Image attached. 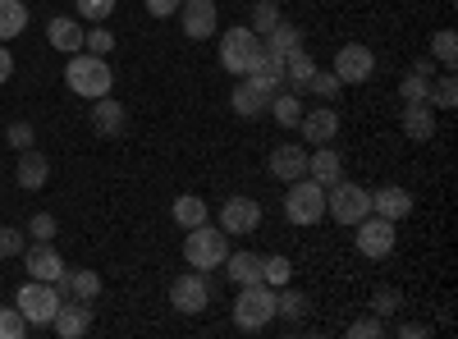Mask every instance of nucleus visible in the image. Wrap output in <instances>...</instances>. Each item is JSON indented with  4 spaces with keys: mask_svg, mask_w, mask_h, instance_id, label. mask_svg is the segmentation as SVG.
Masks as SVG:
<instances>
[{
    "mask_svg": "<svg viewBox=\"0 0 458 339\" xmlns=\"http://www.w3.org/2000/svg\"><path fill=\"white\" fill-rule=\"evenodd\" d=\"M280 19H284V5H276V0H257V5L248 10V28H252L257 37H266Z\"/></svg>",
    "mask_w": 458,
    "mask_h": 339,
    "instance_id": "obj_31",
    "label": "nucleus"
},
{
    "mask_svg": "<svg viewBox=\"0 0 458 339\" xmlns=\"http://www.w3.org/2000/svg\"><path fill=\"white\" fill-rule=\"evenodd\" d=\"M308 179H317L321 188H330V183H339V179H344V157L335 152L330 142H321L317 152L308 157Z\"/></svg>",
    "mask_w": 458,
    "mask_h": 339,
    "instance_id": "obj_17",
    "label": "nucleus"
},
{
    "mask_svg": "<svg viewBox=\"0 0 458 339\" xmlns=\"http://www.w3.org/2000/svg\"><path fill=\"white\" fill-rule=\"evenodd\" d=\"M412 211V193L408 188H399V183H386V188H376L371 193V216H380V220H403Z\"/></svg>",
    "mask_w": 458,
    "mask_h": 339,
    "instance_id": "obj_13",
    "label": "nucleus"
},
{
    "mask_svg": "<svg viewBox=\"0 0 458 339\" xmlns=\"http://www.w3.org/2000/svg\"><path fill=\"white\" fill-rule=\"evenodd\" d=\"M14 79V55L5 51V42H0V88H5Z\"/></svg>",
    "mask_w": 458,
    "mask_h": 339,
    "instance_id": "obj_48",
    "label": "nucleus"
},
{
    "mask_svg": "<svg viewBox=\"0 0 458 339\" xmlns=\"http://www.w3.org/2000/svg\"><path fill=\"white\" fill-rule=\"evenodd\" d=\"M380 335H386V321H380L376 312H371V317H358V321L349 326V339H380Z\"/></svg>",
    "mask_w": 458,
    "mask_h": 339,
    "instance_id": "obj_43",
    "label": "nucleus"
},
{
    "mask_svg": "<svg viewBox=\"0 0 458 339\" xmlns=\"http://www.w3.org/2000/svg\"><path fill=\"white\" fill-rule=\"evenodd\" d=\"M427 88H431V79H422V73H403V83H399V97H403V106L408 101H427Z\"/></svg>",
    "mask_w": 458,
    "mask_h": 339,
    "instance_id": "obj_39",
    "label": "nucleus"
},
{
    "mask_svg": "<svg viewBox=\"0 0 458 339\" xmlns=\"http://www.w3.org/2000/svg\"><path fill=\"white\" fill-rule=\"evenodd\" d=\"M431 60L445 64V69H454V60H458V37H454V28H440V32L431 37Z\"/></svg>",
    "mask_w": 458,
    "mask_h": 339,
    "instance_id": "obj_36",
    "label": "nucleus"
},
{
    "mask_svg": "<svg viewBox=\"0 0 458 339\" xmlns=\"http://www.w3.org/2000/svg\"><path fill=\"white\" fill-rule=\"evenodd\" d=\"M261 55H266V47H261V37L248 28V23H239V28H225L220 32V64L229 69V73H252L257 64H261Z\"/></svg>",
    "mask_w": 458,
    "mask_h": 339,
    "instance_id": "obj_3",
    "label": "nucleus"
},
{
    "mask_svg": "<svg viewBox=\"0 0 458 339\" xmlns=\"http://www.w3.org/2000/svg\"><path fill=\"white\" fill-rule=\"evenodd\" d=\"M220 267H225V275H229V284H234V289H239V284H257V280H261V257H257V252H248V248H243V252L229 248V257L220 261Z\"/></svg>",
    "mask_w": 458,
    "mask_h": 339,
    "instance_id": "obj_21",
    "label": "nucleus"
},
{
    "mask_svg": "<svg viewBox=\"0 0 458 339\" xmlns=\"http://www.w3.org/2000/svg\"><path fill=\"white\" fill-rule=\"evenodd\" d=\"M55 230H60V225H55V216H51V211H37V216L28 220V234H32L37 243H51V239H55Z\"/></svg>",
    "mask_w": 458,
    "mask_h": 339,
    "instance_id": "obj_40",
    "label": "nucleus"
},
{
    "mask_svg": "<svg viewBox=\"0 0 458 339\" xmlns=\"http://www.w3.org/2000/svg\"><path fill=\"white\" fill-rule=\"evenodd\" d=\"M51 326H55L60 339H83L92 330V308L88 303H60V312H55Z\"/></svg>",
    "mask_w": 458,
    "mask_h": 339,
    "instance_id": "obj_18",
    "label": "nucleus"
},
{
    "mask_svg": "<svg viewBox=\"0 0 458 339\" xmlns=\"http://www.w3.org/2000/svg\"><path fill=\"white\" fill-rule=\"evenodd\" d=\"M64 83H69V92H73V97L97 101V97H110L114 73H110L106 55H83V51H73V55H69V64H64Z\"/></svg>",
    "mask_w": 458,
    "mask_h": 339,
    "instance_id": "obj_1",
    "label": "nucleus"
},
{
    "mask_svg": "<svg viewBox=\"0 0 458 339\" xmlns=\"http://www.w3.org/2000/svg\"><path fill=\"white\" fill-rule=\"evenodd\" d=\"M261 47H266V55H276V60H289L293 51H302V32H298L293 23H284V19H280V23H276L271 32L261 37Z\"/></svg>",
    "mask_w": 458,
    "mask_h": 339,
    "instance_id": "obj_26",
    "label": "nucleus"
},
{
    "mask_svg": "<svg viewBox=\"0 0 458 339\" xmlns=\"http://www.w3.org/2000/svg\"><path fill=\"white\" fill-rule=\"evenodd\" d=\"M399 124H403V133H408L412 142H431V138H436V106H431V101H408L403 115H399Z\"/></svg>",
    "mask_w": 458,
    "mask_h": 339,
    "instance_id": "obj_16",
    "label": "nucleus"
},
{
    "mask_svg": "<svg viewBox=\"0 0 458 339\" xmlns=\"http://www.w3.org/2000/svg\"><path fill=\"white\" fill-rule=\"evenodd\" d=\"M289 280H293V261L289 257H261V284L284 289Z\"/></svg>",
    "mask_w": 458,
    "mask_h": 339,
    "instance_id": "obj_33",
    "label": "nucleus"
},
{
    "mask_svg": "<svg viewBox=\"0 0 458 339\" xmlns=\"http://www.w3.org/2000/svg\"><path fill=\"white\" fill-rule=\"evenodd\" d=\"M179 5H183V0H147V14L151 19H174Z\"/></svg>",
    "mask_w": 458,
    "mask_h": 339,
    "instance_id": "obj_46",
    "label": "nucleus"
},
{
    "mask_svg": "<svg viewBox=\"0 0 458 339\" xmlns=\"http://www.w3.org/2000/svg\"><path fill=\"white\" fill-rule=\"evenodd\" d=\"M312 73H317V60H312L308 51H293V55L284 60V88H293V92H308Z\"/></svg>",
    "mask_w": 458,
    "mask_h": 339,
    "instance_id": "obj_28",
    "label": "nucleus"
},
{
    "mask_svg": "<svg viewBox=\"0 0 458 339\" xmlns=\"http://www.w3.org/2000/svg\"><path fill=\"white\" fill-rule=\"evenodd\" d=\"M276 321V289L271 284H239V298H234V326L257 335Z\"/></svg>",
    "mask_w": 458,
    "mask_h": 339,
    "instance_id": "obj_4",
    "label": "nucleus"
},
{
    "mask_svg": "<svg viewBox=\"0 0 458 339\" xmlns=\"http://www.w3.org/2000/svg\"><path fill=\"white\" fill-rule=\"evenodd\" d=\"M47 42H51V51L73 55V51H83V28L73 23V19H64V14H55V19L47 23Z\"/></svg>",
    "mask_w": 458,
    "mask_h": 339,
    "instance_id": "obj_25",
    "label": "nucleus"
},
{
    "mask_svg": "<svg viewBox=\"0 0 458 339\" xmlns=\"http://www.w3.org/2000/svg\"><path fill=\"white\" fill-rule=\"evenodd\" d=\"M23 252H28V248H23ZM28 275H32V280H51V284H55V280L64 275L60 252H55L51 243H37V248L28 252Z\"/></svg>",
    "mask_w": 458,
    "mask_h": 339,
    "instance_id": "obj_24",
    "label": "nucleus"
},
{
    "mask_svg": "<svg viewBox=\"0 0 458 339\" xmlns=\"http://www.w3.org/2000/svg\"><path fill=\"white\" fill-rule=\"evenodd\" d=\"M55 289L69 293L73 303H92V298L101 293V275H97V271H69V267H64V275L55 280Z\"/></svg>",
    "mask_w": 458,
    "mask_h": 339,
    "instance_id": "obj_22",
    "label": "nucleus"
},
{
    "mask_svg": "<svg viewBox=\"0 0 458 339\" xmlns=\"http://www.w3.org/2000/svg\"><path fill=\"white\" fill-rule=\"evenodd\" d=\"M284 216H289V225H321V216H326V188L317 183V179H293L289 183V193H284Z\"/></svg>",
    "mask_w": 458,
    "mask_h": 339,
    "instance_id": "obj_6",
    "label": "nucleus"
},
{
    "mask_svg": "<svg viewBox=\"0 0 458 339\" xmlns=\"http://www.w3.org/2000/svg\"><path fill=\"white\" fill-rule=\"evenodd\" d=\"M266 170H271V179H280V183H293V179L308 174V152L293 147V142H284V147H276V152H271Z\"/></svg>",
    "mask_w": 458,
    "mask_h": 339,
    "instance_id": "obj_15",
    "label": "nucleus"
},
{
    "mask_svg": "<svg viewBox=\"0 0 458 339\" xmlns=\"http://www.w3.org/2000/svg\"><path fill=\"white\" fill-rule=\"evenodd\" d=\"M266 106H271V97H266L252 79H243L234 92H229V110H234V115H243V120H257Z\"/></svg>",
    "mask_w": 458,
    "mask_h": 339,
    "instance_id": "obj_23",
    "label": "nucleus"
},
{
    "mask_svg": "<svg viewBox=\"0 0 458 339\" xmlns=\"http://www.w3.org/2000/svg\"><path fill=\"white\" fill-rule=\"evenodd\" d=\"M394 335H403V339H427V335H431V326H422V321H403Z\"/></svg>",
    "mask_w": 458,
    "mask_h": 339,
    "instance_id": "obj_47",
    "label": "nucleus"
},
{
    "mask_svg": "<svg viewBox=\"0 0 458 339\" xmlns=\"http://www.w3.org/2000/svg\"><path fill=\"white\" fill-rule=\"evenodd\" d=\"M179 23H183V37H193V42L216 37V28H220L216 0H183V5H179Z\"/></svg>",
    "mask_w": 458,
    "mask_h": 339,
    "instance_id": "obj_11",
    "label": "nucleus"
},
{
    "mask_svg": "<svg viewBox=\"0 0 458 339\" xmlns=\"http://www.w3.org/2000/svg\"><path fill=\"white\" fill-rule=\"evenodd\" d=\"M202 220H211L207 198H198V193H183V198H174V225H183V230H193V225H202Z\"/></svg>",
    "mask_w": 458,
    "mask_h": 339,
    "instance_id": "obj_29",
    "label": "nucleus"
},
{
    "mask_svg": "<svg viewBox=\"0 0 458 339\" xmlns=\"http://www.w3.org/2000/svg\"><path fill=\"white\" fill-rule=\"evenodd\" d=\"M308 92H317L321 101H335V97L344 92V83L335 79V73H321V69H317V73H312V83H308Z\"/></svg>",
    "mask_w": 458,
    "mask_h": 339,
    "instance_id": "obj_42",
    "label": "nucleus"
},
{
    "mask_svg": "<svg viewBox=\"0 0 458 339\" xmlns=\"http://www.w3.org/2000/svg\"><path fill=\"white\" fill-rule=\"evenodd\" d=\"M353 243H358V252L367 257V261H380V257H390L394 252V220H380V216H362L358 225H353Z\"/></svg>",
    "mask_w": 458,
    "mask_h": 339,
    "instance_id": "obj_9",
    "label": "nucleus"
},
{
    "mask_svg": "<svg viewBox=\"0 0 458 339\" xmlns=\"http://www.w3.org/2000/svg\"><path fill=\"white\" fill-rule=\"evenodd\" d=\"M170 308L183 312V317H198L211 308V289H207V275L202 271H188L170 284Z\"/></svg>",
    "mask_w": 458,
    "mask_h": 339,
    "instance_id": "obj_10",
    "label": "nucleus"
},
{
    "mask_svg": "<svg viewBox=\"0 0 458 339\" xmlns=\"http://www.w3.org/2000/svg\"><path fill=\"white\" fill-rule=\"evenodd\" d=\"M261 225V202L257 198H225L220 207V230L234 239V234H252Z\"/></svg>",
    "mask_w": 458,
    "mask_h": 339,
    "instance_id": "obj_12",
    "label": "nucleus"
},
{
    "mask_svg": "<svg viewBox=\"0 0 458 339\" xmlns=\"http://www.w3.org/2000/svg\"><path fill=\"white\" fill-rule=\"evenodd\" d=\"M371 312H376L380 321H394V317L403 312V293L390 289V284H386V289H376V293H371Z\"/></svg>",
    "mask_w": 458,
    "mask_h": 339,
    "instance_id": "obj_35",
    "label": "nucleus"
},
{
    "mask_svg": "<svg viewBox=\"0 0 458 339\" xmlns=\"http://www.w3.org/2000/svg\"><path fill=\"white\" fill-rule=\"evenodd\" d=\"M412 73H422V79H431V60L422 55V60H412Z\"/></svg>",
    "mask_w": 458,
    "mask_h": 339,
    "instance_id": "obj_49",
    "label": "nucleus"
},
{
    "mask_svg": "<svg viewBox=\"0 0 458 339\" xmlns=\"http://www.w3.org/2000/svg\"><path fill=\"white\" fill-rule=\"evenodd\" d=\"M73 5H79V14L92 19V23H106L114 14V0H73Z\"/></svg>",
    "mask_w": 458,
    "mask_h": 339,
    "instance_id": "obj_44",
    "label": "nucleus"
},
{
    "mask_svg": "<svg viewBox=\"0 0 458 339\" xmlns=\"http://www.w3.org/2000/svg\"><path fill=\"white\" fill-rule=\"evenodd\" d=\"M266 110L276 115V124H280V129H298V120H302V101H298V92H293V88H280Z\"/></svg>",
    "mask_w": 458,
    "mask_h": 339,
    "instance_id": "obj_27",
    "label": "nucleus"
},
{
    "mask_svg": "<svg viewBox=\"0 0 458 339\" xmlns=\"http://www.w3.org/2000/svg\"><path fill=\"white\" fill-rule=\"evenodd\" d=\"M326 216L339 220V225H358L362 216H371V193L362 183H349V179H339L326 188Z\"/></svg>",
    "mask_w": 458,
    "mask_h": 339,
    "instance_id": "obj_7",
    "label": "nucleus"
},
{
    "mask_svg": "<svg viewBox=\"0 0 458 339\" xmlns=\"http://www.w3.org/2000/svg\"><path fill=\"white\" fill-rule=\"evenodd\" d=\"M28 335V321L19 308H0V339H23Z\"/></svg>",
    "mask_w": 458,
    "mask_h": 339,
    "instance_id": "obj_38",
    "label": "nucleus"
},
{
    "mask_svg": "<svg viewBox=\"0 0 458 339\" xmlns=\"http://www.w3.org/2000/svg\"><path fill=\"white\" fill-rule=\"evenodd\" d=\"M83 51H92V55H106V51H114V32H110L106 23H97L92 32H83Z\"/></svg>",
    "mask_w": 458,
    "mask_h": 339,
    "instance_id": "obj_37",
    "label": "nucleus"
},
{
    "mask_svg": "<svg viewBox=\"0 0 458 339\" xmlns=\"http://www.w3.org/2000/svg\"><path fill=\"white\" fill-rule=\"evenodd\" d=\"M23 248H28L23 230H14V225H0V257H23Z\"/></svg>",
    "mask_w": 458,
    "mask_h": 339,
    "instance_id": "obj_41",
    "label": "nucleus"
},
{
    "mask_svg": "<svg viewBox=\"0 0 458 339\" xmlns=\"http://www.w3.org/2000/svg\"><path fill=\"white\" fill-rule=\"evenodd\" d=\"M5 138H10L14 152H28V147L37 142V129H32L28 120H19V124H10V133H5Z\"/></svg>",
    "mask_w": 458,
    "mask_h": 339,
    "instance_id": "obj_45",
    "label": "nucleus"
},
{
    "mask_svg": "<svg viewBox=\"0 0 458 339\" xmlns=\"http://www.w3.org/2000/svg\"><path fill=\"white\" fill-rule=\"evenodd\" d=\"M225 257H229V234L220 230V225L202 220V225H193V230H188V239H183V261H188L193 271H220Z\"/></svg>",
    "mask_w": 458,
    "mask_h": 339,
    "instance_id": "obj_2",
    "label": "nucleus"
},
{
    "mask_svg": "<svg viewBox=\"0 0 458 339\" xmlns=\"http://www.w3.org/2000/svg\"><path fill=\"white\" fill-rule=\"evenodd\" d=\"M60 289L51 284V280H28L19 293H14V308L23 312V321L28 326H51L55 321V312H60Z\"/></svg>",
    "mask_w": 458,
    "mask_h": 339,
    "instance_id": "obj_5",
    "label": "nucleus"
},
{
    "mask_svg": "<svg viewBox=\"0 0 458 339\" xmlns=\"http://www.w3.org/2000/svg\"><path fill=\"white\" fill-rule=\"evenodd\" d=\"M14 179L19 188H28V193H37L47 179H51V161L37 152V147H28V152H19V165H14Z\"/></svg>",
    "mask_w": 458,
    "mask_h": 339,
    "instance_id": "obj_19",
    "label": "nucleus"
},
{
    "mask_svg": "<svg viewBox=\"0 0 458 339\" xmlns=\"http://www.w3.org/2000/svg\"><path fill=\"white\" fill-rule=\"evenodd\" d=\"M28 28V5L23 0H0V42H14Z\"/></svg>",
    "mask_w": 458,
    "mask_h": 339,
    "instance_id": "obj_30",
    "label": "nucleus"
},
{
    "mask_svg": "<svg viewBox=\"0 0 458 339\" xmlns=\"http://www.w3.org/2000/svg\"><path fill=\"white\" fill-rule=\"evenodd\" d=\"M298 129H302V138H308L312 147H321V142H335V133H339V110L326 101L321 110H302V120H298Z\"/></svg>",
    "mask_w": 458,
    "mask_h": 339,
    "instance_id": "obj_14",
    "label": "nucleus"
},
{
    "mask_svg": "<svg viewBox=\"0 0 458 339\" xmlns=\"http://www.w3.org/2000/svg\"><path fill=\"white\" fill-rule=\"evenodd\" d=\"M276 5H284V0H276Z\"/></svg>",
    "mask_w": 458,
    "mask_h": 339,
    "instance_id": "obj_50",
    "label": "nucleus"
},
{
    "mask_svg": "<svg viewBox=\"0 0 458 339\" xmlns=\"http://www.w3.org/2000/svg\"><path fill=\"white\" fill-rule=\"evenodd\" d=\"M427 101H431L436 110H454V106H458V79H454V73H440V79H431Z\"/></svg>",
    "mask_w": 458,
    "mask_h": 339,
    "instance_id": "obj_32",
    "label": "nucleus"
},
{
    "mask_svg": "<svg viewBox=\"0 0 458 339\" xmlns=\"http://www.w3.org/2000/svg\"><path fill=\"white\" fill-rule=\"evenodd\" d=\"M124 120H129V110L114 97H97L92 101V129H97V138H114L124 129Z\"/></svg>",
    "mask_w": 458,
    "mask_h": 339,
    "instance_id": "obj_20",
    "label": "nucleus"
},
{
    "mask_svg": "<svg viewBox=\"0 0 458 339\" xmlns=\"http://www.w3.org/2000/svg\"><path fill=\"white\" fill-rule=\"evenodd\" d=\"M302 312H308V293H298V289H276V317H284V321H298Z\"/></svg>",
    "mask_w": 458,
    "mask_h": 339,
    "instance_id": "obj_34",
    "label": "nucleus"
},
{
    "mask_svg": "<svg viewBox=\"0 0 458 339\" xmlns=\"http://www.w3.org/2000/svg\"><path fill=\"white\" fill-rule=\"evenodd\" d=\"M335 79L344 83V88H358V83H367L371 73H376V51L371 47H362V42H349V47H339L335 51Z\"/></svg>",
    "mask_w": 458,
    "mask_h": 339,
    "instance_id": "obj_8",
    "label": "nucleus"
}]
</instances>
